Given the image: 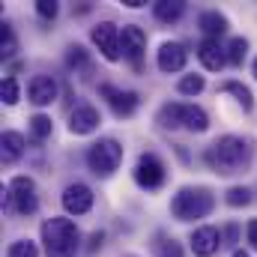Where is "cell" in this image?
Wrapping results in <instances>:
<instances>
[{"label":"cell","mask_w":257,"mask_h":257,"mask_svg":"<svg viewBox=\"0 0 257 257\" xmlns=\"http://www.w3.org/2000/svg\"><path fill=\"white\" fill-rule=\"evenodd\" d=\"M183 111H186V105H180V102H168V105H162V108H159V126L180 128L183 126Z\"/></svg>","instance_id":"cell-19"},{"label":"cell","mask_w":257,"mask_h":257,"mask_svg":"<svg viewBox=\"0 0 257 257\" xmlns=\"http://www.w3.org/2000/svg\"><path fill=\"white\" fill-rule=\"evenodd\" d=\"M27 96L33 105H51L57 99V81L51 75H36L27 87Z\"/></svg>","instance_id":"cell-14"},{"label":"cell","mask_w":257,"mask_h":257,"mask_svg":"<svg viewBox=\"0 0 257 257\" xmlns=\"http://www.w3.org/2000/svg\"><path fill=\"white\" fill-rule=\"evenodd\" d=\"M123 162V147L114 138H102L87 150V165L96 177H111Z\"/></svg>","instance_id":"cell-4"},{"label":"cell","mask_w":257,"mask_h":257,"mask_svg":"<svg viewBox=\"0 0 257 257\" xmlns=\"http://www.w3.org/2000/svg\"><path fill=\"white\" fill-rule=\"evenodd\" d=\"M21 156H24V138L18 132H3V138H0V159L6 165H12Z\"/></svg>","instance_id":"cell-16"},{"label":"cell","mask_w":257,"mask_h":257,"mask_svg":"<svg viewBox=\"0 0 257 257\" xmlns=\"http://www.w3.org/2000/svg\"><path fill=\"white\" fill-rule=\"evenodd\" d=\"M153 12H156V18H159V21H165V24H174V21H180V18H183V12H186V3H183V0H159Z\"/></svg>","instance_id":"cell-18"},{"label":"cell","mask_w":257,"mask_h":257,"mask_svg":"<svg viewBox=\"0 0 257 257\" xmlns=\"http://www.w3.org/2000/svg\"><path fill=\"white\" fill-rule=\"evenodd\" d=\"M36 12H39V18H45V21H54L57 12H60V6H57L54 0H36Z\"/></svg>","instance_id":"cell-29"},{"label":"cell","mask_w":257,"mask_h":257,"mask_svg":"<svg viewBox=\"0 0 257 257\" xmlns=\"http://www.w3.org/2000/svg\"><path fill=\"white\" fill-rule=\"evenodd\" d=\"M15 48H18L15 33H12V27H9V24H3V30H0V54H3V57H12V54H15Z\"/></svg>","instance_id":"cell-26"},{"label":"cell","mask_w":257,"mask_h":257,"mask_svg":"<svg viewBox=\"0 0 257 257\" xmlns=\"http://www.w3.org/2000/svg\"><path fill=\"white\" fill-rule=\"evenodd\" d=\"M0 96H3V102H6V105H15V102H18V81H15L12 75H9V78H3Z\"/></svg>","instance_id":"cell-28"},{"label":"cell","mask_w":257,"mask_h":257,"mask_svg":"<svg viewBox=\"0 0 257 257\" xmlns=\"http://www.w3.org/2000/svg\"><path fill=\"white\" fill-rule=\"evenodd\" d=\"M254 78H257V60H254Z\"/></svg>","instance_id":"cell-36"},{"label":"cell","mask_w":257,"mask_h":257,"mask_svg":"<svg viewBox=\"0 0 257 257\" xmlns=\"http://www.w3.org/2000/svg\"><path fill=\"white\" fill-rule=\"evenodd\" d=\"M135 183L141 189H147V192H153V189H159L165 183V165L159 162V156L144 153L138 159V165H135Z\"/></svg>","instance_id":"cell-5"},{"label":"cell","mask_w":257,"mask_h":257,"mask_svg":"<svg viewBox=\"0 0 257 257\" xmlns=\"http://www.w3.org/2000/svg\"><path fill=\"white\" fill-rule=\"evenodd\" d=\"M230 257H251V254H248V251H242V248H236V251H233Z\"/></svg>","instance_id":"cell-35"},{"label":"cell","mask_w":257,"mask_h":257,"mask_svg":"<svg viewBox=\"0 0 257 257\" xmlns=\"http://www.w3.org/2000/svg\"><path fill=\"white\" fill-rule=\"evenodd\" d=\"M6 257H39V251H36V242H30V239H18V242L9 245Z\"/></svg>","instance_id":"cell-25"},{"label":"cell","mask_w":257,"mask_h":257,"mask_svg":"<svg viewBox=\"0 0 257 257\" xmlns=\"http://www.w3.org/2000/svg\"><path fill=\"white\" fill-rule=\"evenodd\" d=\"M248 242H251V248H257V218L248 221Z\"/></svg>","instance_id":"cell-32"},{"label":"cell","mask_w":257,"mask_h":257,"mask_svg":"<svg viewBox=\"0 0 257 257\" xmlns=\"http://www.w3.org/2000/svg\"><path fill=\"white\" fill-rule=\"evenodd\" d=\"M197 24H200V30L206 33V39H218V36H224V33H227V18H224L221 12H215V9L203 12Z\"/></svg>","instance_id":"cell-17"},{"label":"cell","mask_w":257,"mask_h":257,"mask_svg":"<svg viewBox=\"0 0 257 257\" xmlns=\"http://www.w3.org/2000/svg\"><path fill=\"white\" fill-rule=\"evenodd\" d=\"M12 200H15V209L21 215H33L39 209V197H36V183L30 177H15L12 180Z\"/></svg>","instance_id":"cell-7"},{"label":"cell","mask_w":257,"mask_h":257,"mask_svg":"<svg viewBox=\"0 0 257 257\" xmlns=\"http://www.w3.org/2000/svg\"><path fill=\"white\" fill-rule=\"evenodd\" d=\"M183 126L189 128V132H206V128H209V117H206L203 108L186 105V111H183Z\"/></svg>","instance_id":"cell-20"},{"label":"cell","mask_w":257,"mask_h":257,"mask_svg":"<svg viewBox=\"0 0 257 257\" xmlns=\"http://www.w3.org/2000/svg\"><path fill=\"white\" fill-rule=\"evenodd\" d=\"M123 3H126L128 9H138V6H144V0H123Z\"/></svg>","instance_id":"cell-34"},{"label":"cell","mask_w":257,"mask_h":257,"mask_svg":"<svg viewBox=\"0 0 257 257\" xmlns=\"http://www.w3.org/2000/svg\"><path fill=\"white\" fill-rule=\"evenodd\" d=\"M200 90H203V75H186L180 81V93H186V96H197Z\"/></svg>","instance_id":"cell-27"},{"label":"cell","mask_w":257,"mask_h":257,"mask_svg":"<svg viewBox=\"0 0 257 257\" xmlns=\"http://www.w3.org/2000/svg\"><path fill=\"white\" fill-rule=\"evenodd\" d=\"M78 227L72 218H48L42 224V242H45V254L48 257H75L78 254Z\"/></svg>","instance_id":"cell-2"},{"label":"cell","mask_w":257,"mask_h":257,"mask_svg":"<svg viewBox=\"0 0 257 257\" xmlns=\"http://www.w3.org/2000/svg\"><path fill=\"white\" fill-rule=\"evenodd\" d=\"M120 51H123L126 60H132L135 66H141V54L147 51V33L138 24L123 27V33H120Z\"/></svg>","instance_id":"cell-9"},{"label":"cell","mask_w":257,"mask_h":257,"mask_svg":"<svg viewBox=\"0 0 257 257\" xmlns=\"http://www.w3.org/2000/svg\"><path fill=\"white\" fill-rule=\"evenodd\" d=\"M212 206H215V197L209 189H203V186H186V189H180V192L174 194V200H171V212L180 218V221H194V218H206L209 212H212Z\"/></svg>","instance_id":"cell-3"},{"label":"cell","mask_w":257,"mask_h":257,"mask_svg":"<svg viewBox=\"0 0 257 257\" xmlns=\"http://www.w3.org/2000/svg\"><path fill=\"white\" fill-rule=\"evenodd\" d=\"M66 63L72 66V69H75V66H84V63H87V51H84L81 45L69 48V57H66Z\"/></svg>","instance_id":"cell-31"},{"label":"cell","mask_w":257,"mask_h":257,"mask_svg":"<svg viewBox=\"0 0 257 257\" xmlns=\"http://www.w3.org/2000/svg\"><path fill=\"white\" fill-rule=\"evenodd\" d=\"M186 60H189V54H186V48L180 45V42H165L162 48H159V57H156V63H159V69L162 72H180L183 66H186Z\"/></svg>","instance_id":"cell-13"},{"label":"cell","mask_w":257,"mask_h":257,"mask_svg":"<svg viewBox=\"0 0 257 257\" xmlns=\"http://www.w3.org/2000/svg\"><path fill=\"white\" fill-rule=\"evenodd\" d=\"M248 156H251V144L245 141V138H236V135H224V138H218L209 150H206V165L215 171V174H236V171H242L245 168V162H248Z\"/></svg>","instance_id":"cell-1"},{"label":"cell","mask_w":257,"mask_h":257,"mask_svg":"<svg viewBox=\"0 0 257 257\" xmlns=\"http://www.w3.org/2000/svg\"><path fill=\"white\" fill-rule=\"evenodd\" d=\"M99 93L111 102V108H114L117 117H132V114L138 111V105H141V96H138L135 90H114L111 84H102Z\"/></svg>","instance_id":"cell-8"},{"label":"cell","mask_w":257,"mask_h":257,"mask_svg":"<svg viewBox=\"0 0 257 257\" xmlns=\"http://www.w3.org/2000/svg\"><path fill=\"white\" fill-rule=\"evenodd\" d=\"M156 254L159 257H183V248L177 239H168V236H156Z\"/></svg>","instance_id":"cell-23"},{"label":"cell","mask_w":257,"mask_h":257,"mask_svg":"<svg viewBox=\"0 0 257 257\" xmlns=\"http://www.w3.org/2000/svg\"><path fill=\"white\" fill-rule=\"evenodd\" d=\"M90 206H93V192H90V186H84V183L66 186L63 209L69 215H84V212H90Z\"/></svg>","instance_id":"cell-10"},{"label":"cell","mask_w":257,"mask_h":257,"mask_svg":"<svg viewBox=\"0 0 257 257\" xmlns=\"http://www.w3.org/2000/svg\"><path fill=\"white\" fill-rule=\"evenodd\" d=\"M248 200H251V192L242 189V186H233V189L227 192V203H230V206H245Z\"/></svg>","instance_id":"cell-30"},{"label":"cell","mask_w":257,"mask_h":257,"mask_svg":"<svg viewBox=\"0 0 257 257\" xmlns=\"http://www.w3.org/2000/svg\"><path fill=\"white\" fill-rule=\"evenodd\" d=\"M51 128H54V123H51V117H45V114H36V117L30 120V132H33V138H39V141H45V138L51 135Z\"/></svg>","instance_id":"cell-24"},{"label":"cell","mask_w":257,"mask_h":257,"mask_svg":"<svg viewBox=\"0 0 257 257\" xmlns=\"http://www.w3.org/2000/svg\"><path fill=\"white\" fill-rule=\"evenodd\" d=\"M197 57H200V63L206 66L209 72H218V69H224V63H227V54L218 45V39H203L197 45Z\"/></svg>","instance_id":"cell-15"},{"label":"cell","mask_w":257,"mask_h":257,"mask_svg":"<svg viewBox=\"0 0 257 257\" xmlns=\"http://www.w3.org/2000/svg\"><path fill=\"white\" fill-rule=\"evenodd\" d=\"M221 245V230L212 227V224H203L192 233V251L197 257H212Z\"/></svg>","instance_id":"cell-11"},{"label":"cell","mask_w":257,"mask_h":257,"mask_svg":"<svg viewBox=\"0 0 257 257\" xmlns=\"http://www.w3.org/2000/svg\"><path fill=\"white\" fill-rule=\"evenodd\" d=\"M245 54H248V42H245L242 36L230 39V45H227V63L242 66V60H245Z\"/></svg>","instance_id":"cell-22"},{"label":"cell","mask_w":257,"mask_h":257,"mask_svg":"<svg viewBox=\"0 0 257 257\" xmlns=\"http://www.w3.org/2000/svg\"><path fill=\"white\" fill-rule=\"evenodd\" d=\"M221 93H230V96H236V102L242 105V111H251V108H254L251 90H248L245 84H239V81H227V84H221Z\"/></svg>","instance_id":"cell-21"},{"label":"cell","mask_w":257,"mask_h":257,"mask_svg":"<svg viewBox=\"0 0 257 257\" xmlns=\"http://www.w3.org/2000/svg\"><path fill=\"white\" fill-rule=\"evenodd\" d=\"M90 39L96 42V48L102 51V57L105 60H111V63H117L120 60V33H117V24H111V21H102V24H96L93 27V33H90Z\"/></svg>","instance_id":"cell-6"},{"label":"cell","mask_w":257,"mask_h":257,"mask_svg":"<svg viewBox=\"0 0 257 257\" xmlns=\"http://www.w3.org/2000/svg\"><path fill=\"white\" fill-rule=\"evenodd\" d=\"M99 123H102V117H99V111L93 105H78L69 114V132L72 135H90V132L99 128Z\"/></svg>","instance_id":"cell-12"},{"label":"cell","mask_w":257,"mask_h":257,"mask_svg":"<svg viewBox=\"0 0 257 257\" xmlns=\"http://www.w3.org/2000/svg\"><path fill=\"white\" fill-rule=\"evenodd\" d=\"M102 239H105V233H102V230H96V233L90 236V251H96V248H102Z\"/></svg>","instance_id":"cell-33"}]
</instances>
